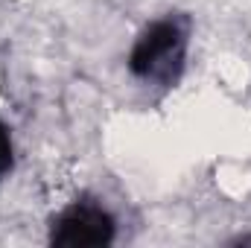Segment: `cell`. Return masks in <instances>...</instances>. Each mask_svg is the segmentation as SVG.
Here are the masks:
<instances>
[{
    "mask_svg": "<svg viewBox=\"0 0 251 248\" xmlns=\"http://www.w3.org/2000/svg\"><path fill=\"white\" fill-rule=\"evenodd\" d=\"M190 50V18L184 12H167L164 18L146 24L128 50L131 76L152 82L164 91L176 88L184 76Z\"/></svg>",
    "mask_w": 251,
    "mask_h": 248,
    "instance_id": "1",
    "label": "cell"
},
{
    "mask_svg": "<svg viewBox=\"0 0 251 248\" xmlns=\"http://www.w3.org/2000/svg\"><path fill=\"white\" fill-rule=\"evenodd\" d=\"M114 216L91 196L70 201L50 219V246L56 248H102L114 243Z\"/></svg>",
    "mask_w": 251,
    "mask_h": 248,
    "instance_id": "2",
    "label": "cell"
},
{
    "mask_svg": "<svg viewBox=\"0 0 251 248\" xmlns=\"http://www.w3.org/2000/svg\"><path fill=\"white\" fill-rule=\"evenodd\" d=\"M15 167V146H12V131L0 117V181L12 173Z\"/></svg>",
    "mask_w": 251,
    "mask_h": 248,
    "instance_id": "3",
    "label": "cell"
}]
</instances>
